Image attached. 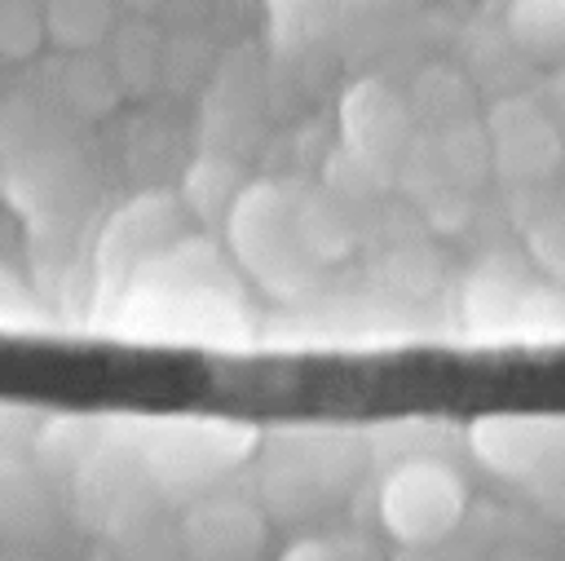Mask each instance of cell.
Listing matches in <instances>:
<instances>
[{
    "mask_svg": "<svg viewBox=\"0 0 565 561\" xmlns=\"http://www.w3.org/2000/svg\"><path fill=\"white\" fill-rule=\"evenodd\" d=\"M260 446L256 428L221 415H168L146 420L137 433V459L146 477L172 499L207 495L225 473H234Z\"/></svg>",
    "mask_w": 565,
    "mask_h": 561,
    "instance_id": "obj_1",
    "label": "cell"
},
{
    "mask_svg": "<svg viewBox=\"0 0 565 561\" xmlns=\"http://www.w3.org/2000/svg\"><path fill=\"white\" fill-rule=\"evenodd\" d=\"M486 278H490V283H494V296H503V292H508V287H503V283H508V278H503V274H499V269H494V265H486ZM490 309H494V300H490V305H486V309H477V314H472V318H490ZM508 314H512V300H499V318H508Z\"/></svg>",
    "mask_w": 565,
    "mask_h": 561,
    "instance_id": "obj_17",
    "label": "cell"
},
{
    "mask_svg": "<svg viewBox=\"0 0 565 561\" xmlns=\"http://www.w3.org/2000/svg\"><path fill=\"white\" fill-rule=\"evenodd\" d=\"M225 239L238 269L260 283L269 296H300L318 278V261L309 256L296 225V190L274 181H247L238 203L225 216Z\"/></svg>",
    "mask_w": 565,
    "mask_h": 561,
    "instance_id": "obj_2",
    "label": "cell"
},
{
    "mask_svg": "<svg viewBox=\"0 0 565 561\" xmlns=\"http://www.w3.org/2000/svg\"><path fill=\"white\" fill-rule=\"evenodd\" d=\"M260 486L265 499L282 512L322 508L358 477V437L344 428H282L260 451Z\"/></svg>",
    "mask_w": 565,
    "mask_h": 561,
    "instance_id": "obj_3",
    "label": "cell"
},
{
    "mask_svg": "<svg viewBox=\"0 0 565 561\" xmlns=\"http://www.w3.org/2000/svg\"><path fill=\"white\" fill-rule=\"evenodd\" d=\"M539 102H543V110L552 115V124H556L561 137H565V66H552V75L543 80Z\"/></svg>",
    "mask_w": 565,
    "mask_h": 561,
    "instance_id": "obj_16",
    "label": "cell"
},
{
    "mask_svg": "<svg viewBox=\"0 0 565 561\" xmlns=\"http://www.w3.org/2000/svg\"><path fill=\"white\" fill-rule=\"evenodd\" d=\"M340 141L344 150L393 172L415 141V110L384 80H353L340 97Z\"/></svg>",
    "mask_w": 565,
    "mask_h": 561,
    "instance_id": "obj_7",
    "label": "cell"
},
{
    "mask_svg": "<svg viewBox=\"0 0 565 561\" xmlns=\"http://www.w3.org/2000/svg\"><path fill=\"white\" fill-rule=\"evenodd\" d=\"M375 508H380V526L388 530L393 543L428 548V543L450 539L455 526L463 521L468 486L446 459L415 455V459H397L384 473Z\"/></svg>",
    "mask_w": 565,
    "mask_h": 561,
    "instance_id": "obj_4",
    "label": "cell"
},
{
    "mask_svg": "<svg viewBox=\"0 0 565 561\" xmlns=\"http://www.w3.org/2000/svg\"><path fill=\"white\" fill-rule=\"evenodd\" d=\"M296 225L318 265L353 252V221L344 212V199H335L331 190H296Z\"/></svg>",
    "mask_w": 565,
    "mask_h": 561,
    "instance_id": "obj_10",
    "label": "cell"
},
{
    "mask_svg": "<svg viewBox=\"0 0 565 561\" xmlns=\"http://www.w3.org/2000/svg\"><path fill=\"white\" fill-rule=\"evenodd\" d=\"M177 234H181V208H177V199L146 194V199L128 203L110 221V230L102 234V274L110 269L119 278L115 287H128V278L150 256H159L163 247H172Z\"/></svg>",
    "mask_w": 565,
    "mask_h": 561,
    "instance_id": "obj_9",
    "label": "cell"
},
{
    "mask_svg": "<svg viewBox=\"0 0 565 561\" xmlns=\"http://www.w3.org/2000/svg\"><path fill=\"white\" fill-rule=\"evenodd\" d=\"M472 455L512 481H565V415H481L468 428Z\"/></svg>",
    "mask_w": 565,
    "mask_h": 561,
    "instance_id": "obj_5",
    "label": "cell"
},
{
    "mask_svg": "<svg viewBox=\"0 0 565 561\" xmlns=\"http://www.w3.org/2000/svg\"><path fill=\"white\" fill-rule=\"evenodd\" d=\"M265 543V517L234 495H199L181 517V548L190 561H252Z\"/></svg>",
    "mask_w": 565,
    "mask_h": 561,
    "instance_id": "obj_8",
    "label": "cell"
},
{
    "mask_svg": "<svg viewBox=\"0 0 565 561\" xmlns=\"http://www.w3.org/2000/svg\"><path fill=\"white\" fill-rule=\"evenodd\" d=\"M508 40L552 66H565V0H508Z\"/></svg>",
    "mask_w": 565,
    "mask_h": 561,
    "instance_id": "obj_11",
    "label": "cell"
},
{
    "mask_svg": "<svg viewBox=\"0 0 565 561\" xmlns=\"http://www.w3.org/2000/svg\"><path fill=\"white\" fill-rule=\"evenodd\" d=\"M243 186H247V181L238 177V168H234L230 159H199V163L185 172L181 199H185V208H194V216H216V221H225L230 208L238 203Z\"/></svg>",
    "mask_w": 565,
    "mask_h": 561,
    "instance_id": "obj_12",
    "label": "cell"
},
{
    "mask_svg": "<svg viewBox=\"0 0 565 561\" xmlns=\"http://www.w3.org/2000/svg\"><path fill=\"white\" fill-rule=\"evenodd\" d=\"M340 4L344 0H265L269 31H274V40L282 49H305V44H313L331 27Z\"/></svg>",
    "mask_w": 565,
    "mask_h": 561,
    "instance_id": "obj_13",
    "label": "cell"
},
{
    "mask_svg": "<svg viewBox=\"0 0 565 561\" xmlns=\"http://www.w3.org/2000/svg\"><path fill=\"white\" fill-rule=\"evenodd\" d=\"M282 561H380L366 543L349 539H300Z\"/></svg>",
    "mask_w": 565,
    "mask_h": 561,
    "instance_id": "obj_15",
    "label": "cell"
},
{
    "mask_svg": "<svg viewBox=\"0 0 565 561\" xmlns=\"http://www.w3.org/2000/svg\"><path fill=\"white\" fill-rule=\"evenodd\" d=\"M486 146H490V172L508 181H539L552 177L565 163V137L543 110L539 97L512 93L499 97L486 110Z\"/></svg>",
    "mask_w": 565,
    "mask_h": 561,
    "instance_id": "obj_6",
    "label": "cell"
},
{
    "mask_svg": "<svg viewBox=\"0 0 565 561\" xmlns=\"http://www.w3.org/2000/svg\"><path fill=\"white\" fill-rule=\"evenodd\" d=\"M384 186H388V168H380V163H371V159H362V155H353L344 146L327 163V190L335 199H371Z\"/></svg>",
    "mask_w": 565,
    "mask_h": 561,
    "instance_id": "obj_14",
    "label": "cell"
}]
</instances>
